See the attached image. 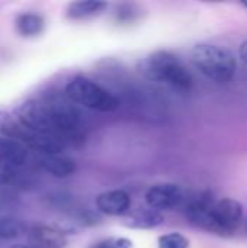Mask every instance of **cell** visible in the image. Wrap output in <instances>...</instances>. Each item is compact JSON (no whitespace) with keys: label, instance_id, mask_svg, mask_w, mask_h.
Listing matches in <instances>:
<instances>
[{"label":"cell","instance_id":"cell-13","mask_svg":"<svg viewBox=\"0 0 247 248\" xmlns=\"http://www.w3.org/2000/svg\"><path fill=\"white\" fill-rule=\"evenodd\" d=\"M162 224H163V215L151 208L137 209L135 212L130 214L124 221L125 227L134 228V230H151Z\"/></svg>","mask_w":247,"mask_h":248},{"label":"cell","instance_id":"cell-9","mask_svg":"<svg viewBox=\"0 0 247 248\" xmlns=\"http://www.w3.org/2000/svg\"><path fill=\"white\" fill-rule=\"evenodd\" d=\"M28 247L31 248H64L67 237L63 231L49 225H33L26 232Z\"/></svg>","mask_w":247,"mask_h":248},{"label":"cell","instance_id":"cell-22","mask_svg":"<svg viewBox=\"0 0 247 248\" xmlns=\"http://www.w3.org/2000/svg\"><path fill=\"white\" fill-rule=\"evenodd\" d=\"M243 6H245V7L247 9V1H245V3H243Z\"/></svg>","mask_w":247,"mask_h":248},{"label":"cell","instance_id":"cell-5","mask_svg":"<svg viewBox=\"0 0 247 248\" xmlns=\"http://www.w3.org/2000/svg\"><path fill=\"white\" fill-rule=\"evenodd\" d=\"M242 219H243V206L240 205V202L231 198L215 201L211 211L208 231L224 237L233 235L239 230Z\"/></svg>","mask_w":247,"mask_h":248},{"label":"cell","instance_id":"cell-12","mask_svg":"<svg viewBox=\"0 0 247 248\" xmlns=\"http://www.w3.org/2000/svg\"><path fill=\"white\" fill-rule=\"evenodd\" d=\"M28 157L29 150L23 142L15 138L0 137V160L13 167H19L28 161Z\"/></svg>","mask_w":247,"mask_h":248},{"label":"cell","instance_id":"cell-7","mask_svg":"<svg viewBox=\"0 0 247 248\" xmlns=\"http://www.w3.org/2000/svg\"><path fill=\"white\" fill-rule=\"evenodd\" d=\"M16 118L23 126H26L32 131L52 135L51 119H49V112H48L47 103H42L38 100L25 102L17 108Z\"/></svg>","mask_w":247,"mask_h":248},{"label":"cell","instance_id":"cell-8","mask_svg":"<svg viewBox=\"0 0 247 248\" xmlns=\"http://www.w3.org/2000/svg\"><path fill=\"white\" fill-rule=\"evenodd\" d=\"M215 203V199L210 192H199L191 196L185 203V214L191 224L198 228L207 230L210 228L211 211Z\"/></svg>","mask_w":247,"mask_h":248},{"label":"cell","instance_id":"cell-21","mask_svg":"<svg viewBox=\"0 0 247 248\" xmlns=\"http://www.w3.org/2000/svg\"><path fill=\"white\" fill-rule=\"evenodd\" d=\"M10 248H31V247H28V246H12Z\"/></svg>","mask_w":247,"mask_h":248},{"label":"cell","instance_id":"cell-2","mask_svg":"<svg viewBox=\"0 0 247 248\" xmlns=\"http://www.w3.org/2000/svg\"><path fill=\"white\" fill-rule=\"evenodd\" d=\"M192 64L210 80L229 83L237 68V61L231 51L214 44H197L191 51Z\"/></svg>","mask_w":247,"mask_h":248},{"label":"cell","instance_id":"cell-11","mask_svg":"<svg viewBox=\"0 0 247 248\" xmlns=\"http://www.w3.org/2000/svg\"><path fill=\"white\" fill-rule=\"evenodd\" d=\"M39 166L54 177L66 179L76 171V163L70 157L61 154H41Z\"/></svg>","mask_w":247,"mask_h":248},{"label":"cell","instance_id":"cell-15","mask_svg":"<svg viewBox=\"0 0 247 248\" xmlns=\"http://www.w3.org/2000/svg\"><path fill=\"white\" fill-rule=\"evenodd\" d=\"M106 6L103 1H74L68 4L66 16L70 20H84L102 13Z\"/></svg>","mask_w":247,"mask_h":248},{"label":"cell","instance_id":"cell-18","mask_svg":"<svg viewBox=\"0 0 247 248\" xmlns=\"http://www.w3.org/2000/svg\"><path fill=\"white\" fill-rule=\"evenodd\" d=\"M132 247V243L131 240L128 238H108V240H103L98 244H95L92 248H131Z\"/></svg>","mask_w":247,"mask_h":248},{"label":"cell","instance_id":"cell-4","mask_svg":"<svg viewBox=\"0 0 247 248\" xmlns=\"http://www.w3.org/2000/svg\"><path fill=\"white\" fill-rule=\"evenodd\" d=\"M52 135L61 140L66 145L82 140V116L79 109L66 100L48 102Z\"/></svg>","mask_w":247,"mask_h":248},{"label":"cell","instance_id":"cell-14","mask_svg":"<svg viewBox=\"0 0 247 248\" xmlns=\"http://www.w3.org/2000/svg\"><path fill=\"white\" fill-rule=\"evenodd\" d=\"M45 26V20L41 15L38 13H22L16 17L15 20V28L16 32L22 38H33L38 36Z\"/></svg>","mask_w":247,"mask_h":248},{"label":"cell","instance_id":"cell-17","mask_svg":"<svg viewBox=\"0 0 247 248\" xmlns=\"http://www.w3.org/2000/svg\"><path fill=\"white\" fill-rule=\"evenodd\" d=\"M159 248H189V241L182 234L170 232L159 238Z\"/></svg>","mask_w":247,"mask_h":248},{"label":"cell","instance_id":"cell-19","mask_svg":"<svg viewBox=\"0 0 247 248\" xmlns=\"http://www.w3.org/2000/svg\"><path fill=\"white\" fill-rule=\"evenodd\" d=\"M15 177V167L0 160V185L10 183Z\"/></svg>","mask_w":247,"mask_h":248},{"label":"cell","instance_id":"cell-20","mask_svg":"<svg viewBox=\"0 0 247 248\" xmlns=\"http://www.w3.org/2000/svg\"><path fill=\"white\" fill-rule=\"evenodd\" d=\"M239 55H240V58L243 60V62L247 65V39L242 42V45H240V48H239Z\"/></svg>","mask_w":247,"mask_h":248},{"label":"cell","instance_id":"cell-10","mask_svg":"<svg viewBox=\"0 0 247 248\" xmlns=\"http://www.w3.org/2000/svg\"><path fill=\"white\" fill-rule=\"evenodd\" d=\"M131 198L124 190H108L96 198V208L108 217H121L130 211Z\"/></svg>","mask_w":247,"mask_h":248},{"label":"cell","instance_id":"cell-6","mask_svg":"<svg viewBox=\"0 0 247 248\" xmlns=\"http://www.w3.org/2000/svg\"><path fill=\"white\" fill-rule=\"evenodd\" d=\"M146 202L148 208L160 211H173L181 208L185 202L182 189L175 183H160L148 189L146 195Z\"/></svg>","mask_w":247,"mask_h":248},{"label":"cell","instance_id":"cell-3","mask_svg":"<svg viewBox=\"0 0 247 248\" xmlns=\"http://www.w3.org/2000/svg\"><path fill=\"white\" fill-rule=\"evenodd\" d=\"M66 94L73 103L98 112H112L119 106V100L109 90L83 76H77L67 83Z\"/></svg>","mask_w":247,"mask_h":248},{"label":"cell","instance_id":"cell-23","mask_svg":"<svg viewBox=\"0 0 247 248\" xmlns=\"http://www.w3.org/2000/svg\"><path fill=\"white\" fill-rule=\"evenodd\" d=\"M3 113H4V112H3V110H0V116H1V115H3Z\"/></svg>","mask_w":247,"mask_h":248},{"label":"cell","instance_id":"cell-16","mask_svg":"<svg viewBox=\"0 0 247 248\" xmlns=\"http://www.w3.org/2000/svg\"><path fill=\"white\" fill-rule=\"evenodd\" d=\"M26 232L28 230L22 219L15 217H4L0 219V240H15Z\"/></svg>","mask_w":247,"mask_h":248},{"label":"cell","instance_id":"cell-1","mask_svg":"<svg viewBox=\"0 0 247 248\" xmlns=\"http://www.w3.org/2000/svg\"><path fill=\"white\" fill-rule=\"evenodd\" d=\"M141 73L153 81L178 90H189L194 83L185 64L169 51H156L148 55L141 62Z\"/></svg>","mask_w":247,"mask_h":248}]
</instances>
